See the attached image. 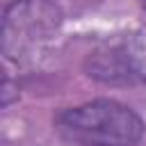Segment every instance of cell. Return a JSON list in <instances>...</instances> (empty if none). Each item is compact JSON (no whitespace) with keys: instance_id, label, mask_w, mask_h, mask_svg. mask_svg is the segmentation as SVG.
Returning a JSON list of instances; mask_svg holds the SVG:
<instances>
[{"instance_id":"cell-4","label":"cell","mask_w":146,"mask_h":146,"mask_svg":"<svg viewBox=\"0 0 146 146\" xmlns=\"http://www.w3.org/2000/svg\"><path fill=\"white\" fill-rule=\"evenodd\" d=\"M141 7H144V11H146V0H141Z\"/></svg>"},{"instance_id":"cell-3","label":"cell","mask_w":146,"mask_h":146,"mask_svg":"<svg viewBox=\"0 0 146 146\" xmlns=\"http://www.w3.org/2000/svg\"><path fill=\"white\" fill-rule=\"evenodd\" d=\"M87 75L105 84H146V32L103 43L84 62Z\"/></svg>"},{"instance_id":"cell-1","label":"cell","mask_w":146,"mask_h":146,"mask_svg":"<svg viewBox=\"0 0 146 146\" xmlns=\"http://www.w3.org/2000/svg\"><path fill=\"white\" fill-rule=\"evenodd\" d=\"M55 130L71 146H137L144 137V121L114 98H96L62 110L55 116Z\"/></svg>"},{"instance_id":"cell-2","label":"cell","mask_w":146,"mask_h":146,"mask_svg":"<svg viewBox=\"0 0 146 146\" xmlns=\"http://www.w3.org/2000/svg\"><path fill=\"white\" fill-rule=\"evenodd\" d=\"M64 14L55 0H11L2 9V55L32 62L57 36Z\"/></svg>"}]
</instances>
